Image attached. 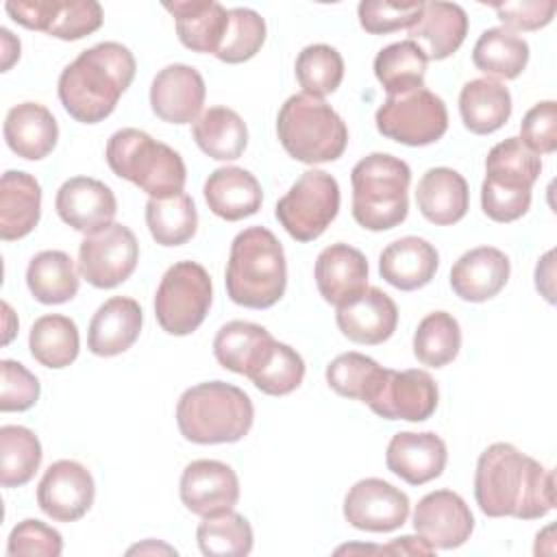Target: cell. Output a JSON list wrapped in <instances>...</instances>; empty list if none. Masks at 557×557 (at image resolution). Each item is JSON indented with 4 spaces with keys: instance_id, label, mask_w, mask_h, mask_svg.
Returning a JSON list of instances; mask_svg holds the SVG:
<instances>
[{
    "instance_id": "cell-26",
    "label": "cell",
    "mask_w": 557,
    "mask_h": 557,
    "mask_svg": "<svg viewBox=\"0 0 557 557\" xmlns=\"http://www.w3.org/2000/svg\"><path fill=\"white\" fill-rule=\"evenodd\" d=\"M440 255L433 244L422 237H400L387 244L379 257L381 278L403 292L429 285L437 272Z\"/></svg>"
},
{
    "instance_id": "cell-54",
    "label": "cell",
    "mask_w": 557,
    "mask_h": 557,
    "mask_svg": "<svg viewBox=\"0 0 557 557\" xmlns=\"http://www.w3.org/2000/svg\"><path fill=\"white\" fill-rule=\"evenodd\" d=\"M379 553H389V555H433L435 548L429 542H424L422 537L403 535V537L389 542L387 546H379Z\"/></svg>"
},
{
    "instance_id": "cell-38",
    "label": "cell",
    "mask_w": 557,
    "mask_h": 557,
    "mask_svg": "<svg viewBox=\"0 0 557 557\" xmlns=\"http://www.w3.org/2000/svg\"><path fill=\"white\" fill-rule=\"evenodd\" d=\"M424 48L413 39H403L385 46L374 57V76L387 91V96L407 94L424 87L426 74Z\"/></svg>"
},
{
    "instance_id": "cell-18",
    "label": "cell",
    "mask_w": 557,
    "mask_h": 557,
    "mask_svg": "<svg viewBox=\"0 0 557 557\" xmlns=\"http://www.w3.org/2000/svg\"><path fill=\"white\" fill-rule=\"evenodd\" d=\"M54 209L67 226L91 235L113 224L117 200L111 187L102 181L91 176H74L59 187Z\"/></svg>"
},
{
    "instance_id": "cell-45",
    "label": "cell",
    "mask_w": 557,
    "mask_h": 557,
    "mask_svg": "<svg viewBox=\"0 0 557 557\" xmlns=\"http://www.w3.org/2000/svg\"><path fill=\"white\" fill-rule=\"evenodd\" d=\"M294 70L302 91L322 98L339 87L344 78V59L333 46L311 44L298 52Z\"/></svg>"
},
{
    "instance_id": "cell-49",
    "label": "cell",
    "mask_w": 557,
    "mask_h": 557,
    "mask_svg": "<svg viewBox=\"0 0 557 557\" xmlns=\"http://www.w3.org/2000/svg\"><path fill=\"white\" fill-rule=\"evenodd\" d=\"M63 550V537L57 529L48 527L41 520L26 518L17 522L7 542V555H44V557H57Z\"/></svg>"
},
{
    "instance_id": "cell-12",
    "label": "cell",
    "mask_w": 557,
    "mask_h": 557,
    "mask_svg": "<svg viewBox=\"0 0 557 557\" xmlns=\"http://www.w3.org/2000/svg\"><path fill=\"white\" fill-rule=\"evenodd\" d=\"M4 9L20 26L63 41L96 33L104 20L102 7L94 0H11Z\"/></svg>"
},
{
    "instance_id": "cell-51",
    "label": "cell",
    "mask_w": 557,
    "mask_h": 557,
    "mask_svg": "<svg viewBox=\"0 0 557 557\" xmlns=\"http://www.w3.org/2000/svg\"><path fill=\"white\" fill-rule=\"evenodd\" d=\"M520 139L537 154L557 150V104L544 100L533 104L520 122Z\"/></svg>"
},
{
    "instance_id": "cell-29",
    "label": "cell",
    "mask_w": 557,
    "mask_h": 557,
    "mask_svg": "<svg viewBox=\"0 0 557 557\" xmlns=\"http://www.w3.org/2000/svg\"><path fill=\"white\" fill-rule=\"evenodd\" d=\"M416 202L429 222L437 226L457 224L468 213V183L453 168H431L418 181Z\"/></svg>"
},
{
    "instance_id": "cell-14",
    "label": "cell",
    "mask_w": 557,
    "mask_h": 557,
    "mask_svg": "<svg viewBox=\"0 0 557 557\" xmlns=\"http://www.w3.org/2000/svg\"><path fill=\"white\" fill-rule=\"evenodd\" d=\"M344 518L359 531H396L409 518V496L383 479H361L344 498Z\"/></svg>"
},
{
    "instance_id": "cell-3",
    "label": "cell",
    "mask_w": 557,
    "mask_h": 557,
    "mask_svg": "<svg viewBox=\"0 0 557 557\" xmlns=\"http://www.w3.org/2000/svg\"><path fill=\"white\" fill-rule=\"evenodd\" d=\"M226 294L235 305L268 309L287 287L285 252L265 226H248L235 235L226 263Z\"/></svg>"
},
{
    "instance_id": "cell-28",
    "label": "cell",
    "mask_w": 557,
    "mask_h": 557,
    "mask_svg": "<svg viewBox=\"0 0 557 557\" xmlns=\"http://www.w3.org/2000/svg\"><path fill=\"white\" fill-rule=\"evenodd\" d=\"M202 191L209 209L226 222H237L255 215L261 209L263 200L257 176L235 165L213 170L205 181Z\"/></svg>"
},
{
    "instance_id": "cell-50",
    "label": "cell",
    "mask_w": 557,
    "mask_h": 557,
    "mask_svg": "<svg viewBox=\"0 0 557 557\" xmlns=\"http://www.w3.org/2000/svg\"><path fill=\"white\" fill-rule=\"evenodd\" d=\"M0 411H26L39 398V381L20 361H0Z\"/></svg>"
},
{
    "instance_id": "cell-1",
    "label": "cell",
    "mask_w": 557,
    "mask_h": 557,
    "mask_svg": "<svg viewBox=\"0 0 557 557\" xmlns=\"http://www.w3.org/2000/svg\"><path fill=\"white\" fill-rule=\"evenodd\" d=\"M474 498L490 518L537 520L555 507V476L516 446L496 442L476 461Z\"/></svg>"
},
{
    "instance_id": "cell-4",
    "label": "cell",
    "mask_w": 557,
    "mask_h": 557,
    "mask_svg": "<svg viewBox=\"0 0 557 557\" xmlns=\"http://www.w3.org/2000/svg\"><path fill=\"white\" fill-rule=\"evenodd\" d=\"M255 420L252 400L224 381L187 387L176 405L181 435L194 444H233L248 435Z\"/></svg>"
},
{
    "instance_id": "cell-42",
    "label": "cell",
    "mask_w": 557,
    "mask_h": 557,
    "mask_svg": "<svg viewBox=\"0 0 557 557\" xmlns=\"http://www.w3.org/2000/svg\"><path fill=\"white\" fill-rule=\"evenodd\" d=\"M383 374L385 368L361 352H344L326 366L329 387L344 398H355L366 405L379 392Z\"/></svg>"
},
{
    "instance_id": "cell-25",
    "label": "cell",
    "mask_w": 557,
    "mask_h": 557,
    "mask_svg": "<svg viewBox=\"0 0 557 557\" xmlns=\"http://www.w3.org/2000/svg\"><path fill=\"white\" fill-rule=\"evenodd\" d=\"M141 322L144 313L135 298L113 296L96 309L87 331V348L98 357L122 355L137 342Z\"/></svg>"
},
{
    "instance_id": "cell-8",
    "label": "cell",
    "mask_w": 557,
    "mask_h": 557,
    "mask_svg": "<svg viewBox=\"0 0 557 557\" xmlns=\"http://www.w3.org/2000/svg\"><path fill=\"white\" fill-rule=\"evenodd\" d=\"M213 302L209 272L196 261L170 265L154 294V315L159 326L176 337L194 333L207 318Z\"/></svg>"
},
{
    "instance_id": "cell-37",
    "label": "cell",
    "mask_w": 557,
    "mask_h": 557,
    "mask_svg": "<svg viewBox=\"0 0 557 557\" xmlns=\"http://www.w3.org/2000/svg\"><path fill=\"white\" fill-rule=\"evenodd\" d=\"M472 63L487 78H518L529 63V44L503 26L487 28L472 48Z\"/></svg>"
},
{
    "instance_id": "cell-22",
    "label": "cell",
    "mask_w": 557,
    "mask_h": 557,
    "mask_svg": "<svg viewBox=\"0 0 557 557\" xmlns=\"http://www.w3.org/2000/svg\"><path fill=\"white\" fill-rule=\"evenodd\" d=\"M335 322L342 335L350 342L376 346L394 335L398 324V309L383 289L368 287L348 305L337 307Z\"/></svg>"
},
{
    "instance_id": "cell-17",
    "label": "cell",
    "mask_w": 557,
    "mask_h": 557,
    "mask_svg": "<svg viewBox=\"0 0 557 557\" xmlns=\"http://www.w3.org/2000/svg\"><path fill=\"white\" fill-rule=\"evenodd\" d=\"M183 505L196 516L233 509L239 500V479L228 463L196 459L185 466L178 483Z\"/></svg>"
},
{
    "instance_id": "cell-48",
    "label": "cell",
    "mask_w": 557,
    "mask_h": 557,
    "mask_svg": "<svg viewBox=\"0 0 557 557\" xmlns=\"http://www.w3.org/2000/svg\"><path fill=\"white\" fill-rule=\"evenodd\" d=\"M424 2H389L363 0L357 7L359 24L370 35H387L400 28H411L422 15Z\"/></svg>"
},
{
    "instance_id": "cell-35",
    "label": "cell",
    "mask_w": 557,
    "mask_h": 557,
    "mask_svg": "<svg viewBox=\"0 0 557 557\" xmlns=\"http://www.w3.org/2000/svg\"><path fill=\"white\" fill-rule=\"evenodd\" d=\"M198 148L215 161H235L248 146V128L242 115L228 107H209L191 124Z\"/></svg>"
},
{
    "instance_id": "cell-46",
    "label": "cell",
    "mask_w": 557,
    "mask_h": 557,
    "mask_svg": "<svg viewBox=\"0 0 557 557\" xmlns=\"http://www.w3.org/2000/svg\"><path fill=\"white\" fill-rule=\"evenodd\" d=\"M265 41V20L246 7L228 11V26L215 57L224 63H244L252 59Z\"/></svg>"
},
{
    "instance_id": "cell-55",
    "label": "cell",
    "mask_w": 557,
    "mask_h": 557,
    "mask_svg": "<svg viewBox=\"0 0 557 557\" xmlns=\"http://www.w3.org/2000/svg\"><path fill=\"white\" fill-rule=\"evenodd\" d=\"M0 44H2V72H7L20 59V39L13 37L9 28H0Z\"/></svg>"
},
{
    "instance_id": "cell-9",
    "label": "cell",
    "mask_w": 557,
    "mask_h": 557,
    "mask_svg": "<svg viewBox=\"0 0 557 557\" xmlns=\"http://www.w3.org/2000/svg\"><path fill=\"white\" fill-rule=\"evenodd\" d=\"M339 211V185L324 170H307L278 198L274 215L296 242L318 239Z\"/></svg>"
},
{
    "instance_id": "cell-52",
    "label": "cell",
    "mask_w": 557,
    "mask_h": 557,
    "mask_svg": "<svg viewBox=\"0 0 557 557\" xmlns=\"http://www.w3.org/2000/svg\"><path fill=\"white\" fill-rule=\"evenodd\" d=\"M503 28L507 30H540L550 24L557 2L555 0H513L492 4Z\"/></svg>"
},
{
    "instance_id": "cell-33",
    "label": "cell",
    "mask_w": 557,
    "mask_h": 557,
    "mask_svg": "<svg viewBox=\"0 0 557 557\" xmlns=\"http://www.w3.org/2000/svg\"><path fill=\"white\" fill-rule=\"evenodd\" d=\"M459 113L470 133L490 135L509 120L511 94L496 78L468 81L459 94Z\"/></svg>"
},
{
    "instance_id": "cell-13",
    "label": "cell",
    "mask_w": 557,
    "mask_h": 557,
    "mask_svg": "<svg viewBox=\"0 0 557 557\" xmlns=\"http://www.w3.org/2000/svg\"><path fill=\"white\" fill-rule=\"evenodd\" d=\"M440 392L433 376L424 370H389L368 407L385 420L424 422L437 409Z\"/></svg>"
},
{
    "instance_id": "cell-10",
    "label": "cell",
    "mask_w": 557,
    "mask_h": 557,
    "mask_svg": "<svg viewBox=\"0 0 557 557\" xmlns=\"http://www.w3.org/2000/svg\"><path fill=\"white\" fill-rule=\"evenodd\" d=\"M376 131L405 146H429L444 137L448 111L444 100L426 87L387 96L374 115Z\"/></svg>"
},
{
    "instance_id": "cell-27",
    "label": "cell",
    "mask_w": 557,
    "mask_h": 557,
    "mask_svg": "<svg viewBox=\"0 0 557 557\" xmlns=\"http://www.w3.org/2000/svg\"><path fill=\"white\" fill-rule=\"evenodd\" d=\"M2 133L7 146L17 157L39 161L54 150L59 139V124L44 104L20 102L9 109Z\"/></svg>"
},
{
    "instance_id": "cell-40",
    "label": "cell",
    "mask_w": 557,
    "mask_h": 557,
    "mask_svg": "<svg viewBox=\"0 0 557 557\" xmlns=\"http://www.w3.org/2000/svg\"><path fill=\"white\" fill-rule=\"evenodd\" d=\"M146 224L161 246H181L196 235L198 211L187 194L172 198H150L146 202Z\"/></svg>"
},
{
    "instance_id": "cell-15",
    "label": "cell",
    "mask_w": 557,
    "mask_h": 557,
    "mask_svg": "<svg viewBox=\"0 0 557 557\" xmlns=\"http://www.w3.org/2000/svg\"><path fill=\"white\" fill-rule=\"evenodd\" d=\"M94 496L96 485L91 472L74 459L50 463L37 485L39 509L57 522L81 520L94 505Z\"/></svg>"
},
{
    "instance_id": "cell-11",
    "label": "cell",
    "mask_w": 557,
    "mask_h": 557,
    "mask_svg": "<svg viewBox=\"0 0 557 557\" xmlns=\"http://www.w3.org/2000/svg\"><path fill=\"white\" fill-rule=\"evenodd\" d=\"M139 244L135 233L113 222L98 233L85 235L78 246V272L81 276L98 287L111 289L124 283L137 268Z\"/></svg>"
},
{
    "instance_id": "cell-32",
    "label": "cell",
    "mask_w": 557,
    "mask_h": 557,
    "mask_svg": "<svg viewBox=\"0 0 557 557\" xmlns=\"http://www.w3.org/2000/svg\"><path fill=\"white\" fill-rule=\"evenodd\" d=\"M411 39H422L426 44V59L442 61L459 50L468 35V15L455 2H424L422 15L409 28Z\"/></svg>"
},
{
    "instance_id": "cell-24",
    "label": "cell",
    "mask_w": 557,
    "mask_h": 557,
    "mask_svg": "<svg viewBox=\"0 0 557 557\" xmlns=\"http://www.w3.org/2000/svg\"><path fill=\"white\" fill-rule=\"evenodd\" d=\"M276 339L261 324L231 320L215 333L213 355L224 370L252 379L270 359Z\"/></svg>"
},
{
    "instance_id": "cell-41",
    "label": "cell",
    "mask_w": 557,
    "mask_h": 557,
    "mask_svg": "<svg viewBox=\"0 0 557 557\" xmlns=\"http://www.w3.org/2000/svg\"><path fill=\"white\" fill-rule=\"evenodd\" d=\"M39 437L20 424L0 426V483L2 487L26 485L41 463Z\"/></svg>"
},
{
    "instance_id": "cell-19",
    "label": "cell",
    "mask_w": 557,
    "mask_h": 557,
    "mask_svg": "<svg viewBox=\"0 0 557 557\" xmlns=\"http://www.w3.org/2000/svg\"><path fill=\"white\" fill-rule=\"evenodd\" d=\"M205 94V81L196 67L172 63L152 78L150 107L163 122L189 124L202 113Z\"/></svg>"
},
{
    "instance_id": "cell-23",
    "label": "cell",
    "mask_w": 557,
    "mask_h": 557,
    "mask_svg": "<svg viewBox=\"0 0 557 557\" xmlns=\"http://www.w3.org/2000/svg\"><path fill=\"white\" fill-rule=\"evenodd\" d=\"M509 257L494 246H479L463 252L450 268L453 292L468 302L494 298L509 281Z\"/></svg>"
},
{
    "instance_id": "cell-44",
    "label": "cell",
    "mask_w": 557,
    "mask_h": 557,
    "mask_svg": "<svg viewBox=\"0 0 557 557\" xmlns=\"http://www.w3.org/2000/svg\"><path fill=\"white\" fill-rule=\"evenodd\" d=\"M198 548L202 555L224 557V555H248L252 550V527L250 522L233 511H220L202 516V522L196 529Z\"/></svg>"
},
{
    "instance_id": "cell-5",
    "label": "cell",
    "mask_w": 557,
    "mask_h": 557,
    "mask_svg": "<svg viewBox=\"0 0 557 557\" xmlns=\"http://www.w3.org/2000/svg\"><path fill=\"white\" fill-rule=\"evenodd\" d=\"M104 157L115 176L131 181L150 198H172L185 189L183 157L139 128L115 131L107 141Z\"/></svg>"
},
{
    "instance_id": "cell-47",
    "label": "cell",
    "mask_w": 557,
    "mask_h": 557,
    "mask_svg": "<svg viewBox=\"0 0 557 557\" xmlns=\"http://www.w3.org/2000/svg\"><path fill=\"white\" fill-rule=\"evenodd\" d=\"M305 379L302 357L287 344L276 342L268 363L250 379L257 389L268 396L292 394Z\"/></svg>"
},
{
    "instance_id": "cell-36",
    "label": "cell",
    "mask_w": 557,
    "mask_h": 557,
    "mask_svg": "<svg viewBox=\"0 0 557 557\" xmlns=\"http://www.w3.org/2000/svg\"><path fill=\"white\" fill-rule=\"evenodd\" d=\"M78 272L63 250H41L26 268V285L41 305H61L78 294Z\"/></svg>"
},
{
    "instance_id": "cell-16",
    "label": "cell",
    "mask_w": 557,
    "mask_h": 557,
    "mask_svg": "<svg viewBox=\"0 0 557 557\" xmlns=\"http://www.w3.org/2000/svg\"><path fill=\"white\" fill-rule=\"evenodd\" d=\"M413 529L433 548L450 550L470 540L474 516L459 494L435 490L418 500L413 509Z\"/></svg>"
},
{
    "instance_id": "cell-21",
    "label": "cell",
    "mask_w": 557,
    "mask_h": 557,
    "mask_svg": "<svg viewBox=\"0 0 557 557\" xmlns=\"http://www.w3.org/2000/svg\"><path fill=\"white\" fill-rule=\"evenodd\" d=\"M446 461V444L431 431H400L389 440L385 453L387 470L409 485H422L437 479L444 472Z\"/></svg>"
},
{
    "instance_id": "cell-20",
    "label": "cell",
    "mask_w": 557,
    "mask_h": 557,
    "mask_svg": "<svg viewBox=\"0 0 557 557\" xmlns=\"http://www.w3.org/2000/svg\"><path fill=\"white\" fill-rule=\"evenodd\" d=\"M368 261L361 250L348 244L326 246L313 268L320 296L333 305L344 307L368 289Z\"/></svg>"
},
{
    "instance_id": "cell-2",
    "label": "cell",
    "mask_w": 557,
    "mask_h": 557,
    "mask_svg": "<svg viewBox=\"0 0 557 557\" xmlns=\"http://www.w3.org/2000/svg\"><path fill=\"white\" fill-rule=\"evenodd\" d=\"M135 57L117 41H100L83 50L59 76L63 109L83 124H98L113 113L120 96L135 78Z\"/></svg>"
},
{
    "instance_id": "cell-34",
    "label": "cell",
    "mask_w": 557,
    "mask_h": 557,
    "mask_svg": "<svg viewBox=\"0 0 557 557\" xmlns=\"http://www.w3.org/2000/svg\"><path fill=\"white\" fill-rule=\"evenodd\" d=\"M540 172V154L520 137H507L487 152L483 183L505 191H531Z\"/></svg>"
},
{
    "instance_id": "cell-53",
    "label": "cell",
    "mask_w": 557,
    "mask_h": 557,
    "mask_svg": "<svg viewBox=\"0 0 557 557\" xmlns=\"http://www.w3.org/2000/svg\"><path fill=\"white\" fill-rule=\"evenodd\" d=\"M531 207V191H505L487 183L481 185V209L494 222H513Z\"/></svg>"
},
{
    "instance_id": "cell-39",
    "label": "cell",
    "mask_w": 557,
    "mask_h": 557,
    "mask_svg": "<svg viewBox=\"0 0 557 557\" xmlns=\"http://www.w3.org/2000/svg\"><path fill=\"white\" fill-rule=\"evenodd\" d=\"M28 348L35 361L46 368H67L81 348L76 322L61 313H48L35 320L28 335Z\"/></svg>"
},
{
    "instance_id": "cell-43",
    "label": "cell",
    "mask_w": 557,
    "mask_h": 557,
    "mask_svg": "<svg viewBox=\"0 0 557 557\" xmlns=\"http://www.w3.org/2000/svg\"><path fill=\"white\" fill-rule=\"evenodd\" d=\"M461 348L459 322L448 311L424 315L413 333V355L422 366L442 368L450 363Z\"/></svg>"
},
{
    "instance_id": "cell-30",
    "label": "cell",
    "mask_w": 557,
    "mask_h": 557,
    "mask_svg": "<svg viewBox=\"0 0 557 557\" xmlns=\"http://www.w3.org/2000/svg\"><path fill=\"white\" fill-rule=\"evenodd\" d=\"M172 13L181 44L194 52L215 54L226 26L228 11L215 0H176L163 4Z\"/></svg>"
},
{
    "instance_id": "cell-7",
    "label": "cell",
    "mask_w": 557,
    "mask_h": 557,
    "mask_svg": "<svg viewBox=\"0 0 557 557\" xmlns=\"http://www.w3.org/2000/svg\"><path fill=\"white\" fill-rule=\"evenodd\" d=\"M276 135L289 157L309 165L339 159L348 144V128L339 113L309 94H294L281 104Z\"/></svg>"
},
{
    "instance_id": "cell-6",
    "label": "cell",
    "mask_w": 557,
    "mask_h": 557,
    "mask_svg": "<svg viewBox=\"0 0 557 557\" xmlns=\"http://www.w3.org/2000/svg\"><path fill=\"white\" fill-rule=\"evenodd\" d=\"M352 218L368 231H387L405 222L409 211V165L387 152H372L355 163Z\"/></svg>"
},
{
    "instance_id": "cell-31",
    "label": "cell",
    "mask_w": 557,
    "mask_h": 557,
    "mask_svg": "<svg viewBox=\"0 0 557 557\" xmlns=\"http://www.w3.org/2000/svg\"><path fill=\"white\" fill-rule=\"evenodd\" d=\"M41 215V187L22 170H7L0 178V237L4 242L26 237Z\"/></svg>"
}]
</instances>
